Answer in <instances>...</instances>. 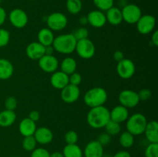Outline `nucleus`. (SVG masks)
Returning a JSON list of instances; mask_svg holds the SVG:
<instances>
[{
	"label": "nucleus",
	"mask_w": 158,
	"mask_h": 157,
	"mask_svg": "<svg viewBox=\"0 0 158 157\" xmlns=\"http://www.w3.org/2000/svg\"><path fill=\"white\" fill-rule=\"evenodd\" d=\"M10 41V32L6 29L0 28V48L7 46Z\"/></svg>",
	"instance_id": "f704fd0d"
},
{
	"label": "nucleus",
	"mask_w": 158,
	"mask_h": 157,
	"mask_svg": "<svg viewBox=\"0 0 158 157\" xmlns=\"http://www.w3.org/2000/svg\"><path fill=\"white\" fill-rule=\"evenodd\" d=\"M77 40L73 33L62 34L55 37L52 42L54 50L60 54L69 55L75 51Z\"/></svg>",
	"instance_id": "f03ea898"
},
{
	"label": "nucleus",
	"mask_w": 158,
	"mask_h": 157,
	"mask_svg": "<svg viewBox=\"0 0 158 157\" xmlns=\"http://www.w3.org/2000/svg\"><path fill=\"white\" fill-rule=\"evenodd\" d=\"M82 83V76L80 73L75 72L69 75V83L79 86V85Z\"/></svg>",
	"instance_id": "58836bf2"
},
{
	"label": "nucleus",
	"mask_w": 158,
	"mask_h": 157,
	"mask_svg": "<svg viewBox=\"0 0 158 157\" xmlns=\"http://www.w3.org/2000/svg\"><path fill=\"white\" fill-rule=\"evenodd\" d=\"M61 99L64 103L72 104L77 102L80 96V89L79 86L68 84L66 87L61 89Z\"/></svg>",
	"instance_id": "ddd939ff"
},
{
	"label": "nucleus",
	"mask_w": 158,
	"mask_h": 157,
	"mask_svg": "<svg viewBox=\"0 0 158 157\" xmlns=\"http://www.w3.org/2000/svg\"><path fill=\"white\" fill-rule=\"evenodd\" d=\"M151 42L154 46H158V31L154 30L151 35Z\"/></svg>",
	"instance_id": "49530a36"
},
{
	"label": "nucleus",
	"mask_w": 158,
	"mask_h": 157,
	"mask_svg": "<svg viewBox=\"0 0 158 157\" xmlns=\"http://www.w3.org/2000/svg\"><path fill=\"white\" fill-rule=\"evenodd\" d=\"M37 143L41 145L49 144L53 140V133L49 128L41 126L36 128L33 135Z\"/></svg>",
	"instance_id": "dca6fc26"
},
{
	"label": "nucleus",
	"mask_w": 158,
	"mask_h": 157,
	"mask_svg": "<svg viewBox=\"0 0 158 157\" xmlns=\"http://www.w3.org/2000/svg\"><path fill=\"white\" fill-rule=\"evenodd\" d=\"M1 2H2V0H0V4H1Z\"/></svg>",
	"instance_id": "603ef678"
},
{
	"label": "nucleus",
	"mask_w": 158,
	"mask_h": 157,
	"mask_svg": "<svg viewBox=\"0 0 158 157\" xmlns=\"http://www.w3.org/2000/svg\"><path fill=\"white\" fill-rule=\"evenodd\" d=\"M118 100L120 105L127 109L136 107L140 101L137 92L131 89H125L121 91L119 94Z\"/></svg>",
	"instance_id": "1a4fd4ad"
},
{
	"label": "nucleus",
	"mask_w": 158,
	"mask_h": 157,
	"mask_svg": "<svg viewBox=\"0 0 158 157\" xmlns=\"http://www.w3.org/2000/svg\"><path fill=\"white\" fill-rule=\"evenodd\" d=\"M145 157H158V143H149L144 151Z\"/></svg>",
	"instance_id": "473e14b6"
},
{
	"label": "nucleus",
	"mask_w": 158,
	"mask_h": 157,
	"mask_svg": "<svg viewBox=\"0 0 158 157\" xmlns=\"http://www.w3.org/2000/svg\"><path fill=\"white\" fill-rule=\"evenodd\" d=\"M60 69L63 72L69 75L75 72L77 69V62L72 57H66L60 63Z\"/></svg>",
	"instance_id": "a878e982"
},
{
	"label": "nucleus",
	"mask_w": 158,
	"mask_h": 157,
	"mask_svg": "<svg viewBox=\"0 0 158 157\" xmlns=\"http://www.w3.org/2000/svg\"><path fill=\"white\" fill-rule=\"evenodd\" d=\"M16 120V114L15 111L5 109L0 112V126L1 127H9L14 124Z\"/></svg>",
	"instance_id": "393cba45"
},
{
	"label": "nucleus",
	"mask_w": 158,
	"mask_h": 157,
	"mask_svg": "<svg viewBox=\"0 0 158 157\" xmlns=\"http://www.w3.org/2000/svg\"><path fill=\"white\" fill-rule=\"evenodd\" d=\"M30 157H50V153L44 148H35L32 151Z\"/></svg>",
	"instance_id": "4c0bfd02"
},
{
	"label": "nucleus",
	"mask_w": 158,
	"mask_h": 157,
	"mask_svg": "<svg viewBox=\"0 0 158 157\" xmlns=\"http://www.w3.org/2000/svg\"><path fill=\"white\" fill-rule=\"evenodd\" d=\"M18 102L17 99L14 96H9L5 101V107L7 110L15 111V109L17 108Z\"/></svg>",
	"instance_id": "e433bc0d"
},
{
	"label": "nucleus",
	"mask_w": 158,
	"mask_h": 157,
	"mask_svg": "<svg viewBox=\"0 0 158 157\" xmlns=\"http://www.w3.org/2000/svg\"><path fill=\"white\" fill-rule=\"evenodd\" d=\"M107 99V92L103 88L94 87L86 91L83 97V101L89 108H94L104 106Z\"/></svg>",
	"instance_id": "7ed1b4c3"
},
{
	"label": "nucleus",
	"mask_w": 158,
	"mask_h": 157,
	"mask_svg": "<svg viewBox=\"0 0 158 157\" xmlns=\"http://www.w3.org/2000/svg\"><path fill=\"white\" fill-rule=\"evenodd\" d=\"M112 157H131V153L127 150H120L114 154Z\"/></svg>",
	"instance_id": "a18cd8bd"
},
{
	"label": "nucleus",
	"mask_w": 158,
	"mask_h": 157,
	"mask_svg": "<svg viewBox=\"0 0 158 157\" xmlns=\"http://www.w3.org/2000/svg\"><path fill=\"white\" fill-rule=\"evenodd\" d=\"M136 72V66L134 62L130 58H123L117 62V72L123 79H129L134 76Z\"/></svg>",
	"instance_id": "9d476101"
},
{
	"label": "nucleus",
	"mask_w": 158,
	"mask_h": 157,
	"mask_svg": "<svg viewBox=\"0 0 158 157\" xmlns=\"http://www.w3.org/2000/svg\"><path fill=\"white\" fill-rule=\"evenodd\" d=\"M39 67L45 72L53 73L57 71L60 62L59 60L53 55H44L38 60Z\"/></svg>",
	"instance_id": "f8f14e48"
},
{
	"label": "nucleus",
	"mask_w": 158,
	"mask_h": 157,
	"mask_svg": "<svg viewBox=\"0 0 158 157\" xmlns=\"http://www.w3.org/2000/svg\"><path fill=\"white\" fill-rule=\"evenodd\" d=\"M75 51L80 58L83 59H89L95 55L96 47L94 43L87 38L77 41Z\"/></svg>",
	"instance_id": "423d86ee"
},
{
	"label": "nucleus",
	"mask_w": 158,
	"mask_h": 157,
	"mask_svg": "<svg viewBox=\"0 0 158 157\" xmlns=\"http://www.w3.org/2000/svg\"><path fill=\"white\" fill-rule=\"evenodd\" d=\"M102 157H112L111 155H103Z\"/></svg>",
	"instance_id": "3c124183"
},
{
	"label": "nucleus",
	"mask_w": 158,
	"mask_h": 157,
	"mask_svg": "<svg viewBox=\"0 0 158 157\" xmlns=\"http://www.w3.org/2000/svg\"><path fill=\"white\" fill-rule=\"evenodd\" d=\"M50 84L56 89H63L69 84V75L62 71H56L50 77Z\"/></svg>",
	"instance_id": "a211bd4d"
},
{
	"label": "nucleus",
	"mask_w": 158,
	"mask_h": 157,
	"mask_svg": "<svg viewBox=\"0 0 158 157\" xmlns=\"http://www.w3.org/2000/svg\"><path fill=\"white\" fill-rule=\"evenodd\" d=\"M14 72L13 65L9 60L0 58V80L9 79Z\"/></svg>",
	"instance_id": "5701e85b"
},
{
	"label": "nucleus",
	"mask_w": 158,
	"mask_h": 157,
	"mask_svg": "<svg viewBox=\"0 0 158 157\" xmlns=\"http://www.w3.org/2000/svg\"><path fill=\"white\" fill-rule=\"evenodd\" d=\"M88 20V24L94 28H102L106 24V18L105 13L102 11L93 10L89 12L86 15Z\"/></svg>",
	"instance_id": "2eb2a0df"
},
{
	"label": "nucleus",
	"mask_w": 158,
	"mask_h": 157,
	"mask_svg": "<svg viewBox=\"0 0 158 157\" xmlns=\"http://www.w3.org/2000/svg\"><path fill=\"white\" fill-rule=\"evenodd\" d=\"M50 157H64L63 152H54L50 154Z\"/></svg>",
	"instance_id": "8fccbe9b"
},
{
	"label": "nucleus",
	"mask_w": 158,
	"mask_h": 157,
	"mask_svg": "<svg viewBox=\"0 0 158 157\" xmlns=\"http://www.w3.org/2000/svg\"><path fill=\"white\" fill-rule=\"evenodd\" d=\"M46 24L47 28L52 32H59L63 30L67 26L68 18L66 15L62 12H52L47 16Z\"/></svg>",
	"instance_id": "39448f33"
},
{
	"label": "nucleus",
	"mask_w": 158,
	"mask_h": 157,
	"mask_svg": "<svg viewBox=\"0 0 158 157\" xmlns=\"http://www.w3.org/2000/svg\"><path fill=\"white\" fill-rule=\"evenodd\" d=\"M150 143H158V123L156 120L148 122L144 132Z\"/></svg>",
	"instance_id": "4be33fe9"
},
{
	"label": "nucleus",
	"mask_w": 158,
	"mask_h": 157,
	"mask_svg": "<svg viewBox=\"0 0 158 157\" xmlns=\"http://www.w3.org/2000/svg\"><path fill=\"white\" fill-rule=\"evenodd\" d=\"M29 1H35V0H29Z\"/></svg>",
	"instance_id": "864d4df0"
},
{
	"label": "nucleus",
	"mask_w": 158,
	"mask_h": 157,
	"mask_svg": "<svg viewBox=\"0 0 158 157\" xmlns=\"http://www.w3.org/2000/svg\"><path fill=\"white\" fill-rule=\"evenodd\" d=\"M6 18H7V13L6 11L3 9L2 7L0 6V27L2 26L6 22Z\"/></svg>",
	"instance_id": "c03bdc74"
},
{
	"label": "nucleus",
	"mask_w": 158,
	"mask_h": 157,
	"mask_svg": "<svg viewBox=\"0 0 158 157\" xmlns=\"http://www.w3.org/2000/svg\"><path fill=\"white\" fill-rule=\"evenodd\" d=\"M126 122L127 131L135 136L144 132L148 121L143 114L137 112L128 117Z\"/></svg>",
	"instance_id": "20e7f679"
},
{
	"label": "nucleus",
	"mask_w": 158,
	"mask_h": 157,
	"mask_svg": "<svg viewBox=\"0 0 158 157\" xmlns=\"http://www.w3.org/2000/svg\"><path fill=\"white\" fill-rule=\"evenodd\" d=\"M137 30L141 35H148L154 31L156 26V18L152 15H142L136 23Z\"/></svg>",
	"instance_id": "6e6552de"
},
{
	"label": "nucleus",
	"mask_w": 158,
	"mask_h": 157,
	"mask_svg": "<svg viewBox=\"0 0 158 157\" xmlns=\"http://www.w3.org/2000/svg\"><path fill=\"white\" fill-rule=\"evenodd\" d=\"M54 49L52 46H46V49H45V55H52L54 52Z\"/></svg>",
	"instance_id": "de8ad7c7"
},
{
	"label": "nucleus",
	"mask_w": 158,
	"mask_h": 157,
	"mask_svg": "<svg viewBox=\"0 0 158 157\" xmlns=\"http://www.w3.org/2000/svg\"><path fill=\"white\" fill-rule=\"evenodd\" d=\"M105 15H106V22H109L112 26H119L123 22L121 9L115 6H113L106 11Z\"/></svg>",
	"instance_id": "aec40b11"
},
{
	"label": "nucleus",
	"mask_w": 158,
	"mask_h": 157,
	"mask_svg": "<svg viewBox=\"0 0 158 157\" xmlns=\"http://www.w3.org/2000/svg\"><path fill=\"white\" fill-rule=\"evenodd\" d=\"M97 141H98L102 146H105L110 143L111 136L109 135V134H107L106 132H103V133H101L100 135H99Z\"/></svg>",
	"instance_id": "a19ab883"
},
{
	"label": "nucleus",
	"mask_w": 158,
	"mask_h": 157,
	"mask_svg": "<svg viewBox=\"0 0 158 157\" xmlns=\"http://www.w3.org/2000/svg\"><path fill=\"white\" fill-rule=\"evenodd\" d=\"M64 139L66 144H77L79 139L78 134L76 131L69 130L65 134Z\"/></svg>",
	"instance_id": "72a5a7b5"
},
{
	"label": "nucleus",
	"mask_w": 158,
	"mask_h": 157,
	"mask_svg": "<svg viewBox=\"0 0 158 157\" xmlns=\"http://www.w3.org/2000/svg\"><path fill=\"white\" fill-rule=\"evenodd\" d=\"M120 145L124 149H129L134 144V136L127 131L123 132L119 137Z\"/></svg>",
	"instance_id": "cd10ccee"
},
{
	"label": "nucleus",
	"mask_w": 158,
	"mask_h": 157,
	"mask_svg": "<svg viewBox=\"0 0 158 157\" xmlns=\"http://www.w3.org/2000/svg\"><path fill=\"white\" fill-rule=\"evenodd\" d=\"M110 120V110L104 106L90 108L86 115L88 125L93 129H99L104 128Z\"/></svg>",
	"instance_id": "f257e3e1"
},
{
	"label": "nucleus",
	"mask_w": 158,
	"mask_h": 157,
	"mask_svg": "<svg viewBox=\"0 0 158 157\" xmlns=\"http://www.w3.org/2000/svg\"><path fill=\"white\" fill-rule=\"evenodd\" d=\"M113 58L115 60L116 62H120L121 61L122 59L124 58V55H123V52L120 50H117L114 52L113 54Z\"/></svg>",
	"instance_id": "37998d69"
},
{
	"label": "nucleus",
	"mask_w": 158,
	"mask_h": 157,
	"mask_svg": "<svg viewBox=\"0 0 158 157\" xmlns=\"http://www.w3.org/2000/svg\"><path fill=\"white\" fill-rule=\"evenodd\" d=\"M83 152L85 157H102L103 155V146L97 140H93L86 144Z\"/></svg>",
	"instance_id": "f3484780"
},
{
	"label": "nucleus",
	"mask_w": 158,
	"mask_h": 157,
	"mask_svg": "<svg viewBox=\"0 0 158 157\" xmlns=\"http://www.w3.org/2000/svg\"><path fill=\"white\" fill-rule=\"evenodd\" d=\"M73 34L76 39L78 41V40L87 38L88 36H89V31H88V29H86V28H85L84 26H82V27L77 29V30L75 31V32Z\"/></svg>",
	"instance_id": "c9c22d12"
},
{
	"label": "nucleus",
	"mask_w": 158,
	"mask_h": 157,
	"mask_svg": "<svg viewBox=\"0 0 158 157\" xmlns=\"http://www.w3.org/2000/svg\"><path fill=\"white\" fill-rule=\"evenodd\" d=\"M138 96L140 100H142V101H146V100H148L152 95V92L149 89H142L139 91L138 92Z\"/></svg>",
	"instance_id": "ea45409f"
},
{
	"label": "nucleus",
	"mask_w": 158,
	"mask_h": 157,
	"mask_svg": "<svg viewBox=\"0 0 158 157\" xmlns=\"http://www.w3.org/2000/svg\"><path fill=\"white\" fill-rule=\"evenodd\" d=\"M36 124L30 119L25 118L22 120L19 125V131L23 137L33 135L36 129Z\"/></svg>",
	"instance_id": "412c9836"
},
{
	"label": "nucleus",
	"mask_w": 158,
	"mask_h": 157,
	"mask_svg": "<svg viewBox=\"0 0 158 157\" xmlns=\"http://www.w3.org/2000/svg\"><path fill=\"white\" fill-rule=\"evenodd\" d=\"M55 38L53 32L49 29V28H43L40 29L37 35V39L38 42L42 44L43 46H52L53 40Z\"/></svg>",
	"instance_id": "b1692460"
},
{
	"label": "nucleus",
	"mask_w": 158,
	"mask_h": 157,
	"mask_svg": "<svg viewBox=\"0 0 158 157\" xmlns=\"http://www.w3.org/2000/svg\"><path fill=\"white\" fill-rule=\"evenodd\" d=\"M110 120H113L114 122H117L118 123H124L127 121L129 115V110L127 108L118 105L113 108L110 111Z\"/></svg>",
	"instance_id": "6ab92c4d"
},
{
	"label": "nucleus",
	"mask_w": 158,
	"mask_h": 157,
	"mask_svg": "<svg viewBox=\"0 0 158 157\" xmlns=\"http://www.w3.org/2000/svg\"><path fill=\"white\" fill-rule=\"evenodd\" d=\"M123 21L130 25L136 24L142 15L141 9L137 5L127 4L122 9Z\"/></svg>",
	"instance_id": "0eeeda50"
},
{
	"label": "nucleus",
	"mask_w": 158,
	"mask_h": 157,
	"mask_svg": "<svg viewBox=\"0 0 158 157\" xmlns=\"http://www.w3.org/2000/svg\"><path fill=\"white\" fill-rule=\"evenodd\" d=\"M104 128L106 133L109 134L110 136L118 135V134L120 133V131H121V127H120V123L113 121V120H110L106 123V126H104Z\"/></svg>",
	"instance_id": "c756f323"
},
{
	"label": "nucleus",
	"mask_w": 158,
	"mask_h": 157,
	"mask_svg": "<svg viewBox=\"0 0 158 157\" xmlns=\"http://www.w3.org/2000/svg\"><path fill=\"white\" fill-rule=\"evenodd\" d=\"M66 7L68 12L72 15L80 13L83 8L81 0H66Z\"/></svg>",
	"instance_id": "c85d7f7f"
},
{
	"label": "nucleus",
	"mask_w": 158,
	"mask_h": 157,
	"mask_svg": "<svg viewBox=\"0 0 158 157\" xmlns=\"http://www.w3.org/2000/svg\"><path fill=\"white\" fill-rule=\"evenodd\" d=\"M64 157H83V152L77 144H66L63 149Z\"/></svg>",
	"instance_id": "bb28decb"
},
{
	"label": "nucleus",
	"mask_w": 158,
	"mask_h": 157,
	"mask_svg": "<svg viewBox=\"0 0 158 157\" xmlns=\"http://www.w3.org/2000/svg\"><path fill=\"white\" fill-rule=\"evenodd\" d=\"M28 118L30 119L32 121L36 123V122H38L39 120H40V113L38 112V111L33 110V111H32V112H30V113L29 114V116H28Z\"/></svg>",
	"instance_id": "79ce46f5"
},
{
	"label": "nucleus",
	"mask_w": 158,
	"mask_h": 157,
	"mask_svg": "<svg viewBox=\"0 0 158 157\" xmlns=\"http://www.w3.org/2000/svg\"><path fill=\"white\" fill-rule=\"evenodd\" d=\"M37 142L35 139L33 135H29V136L24 137L22 143V146L23 149L27 152H32L36 148Z\"/></svg>",
	"instance_id": "7c9ffc66"
},
{
	"label": "nucleus",
	"mask_w": 158,
	"mask_h": 157,
	"mask_svg": "<svg viewBox=\"0 0 158 157\" xmlns=\"http://www.w3.org/2000/svg\"><path fill=\"white\" fill-rule=\"evenodd\" d=\"M94 4L97 9L102 12H106L114 6V0H93Z\"/></svg>",
	"instance_id": "2f4dec72"
},
{
	"label": "nucleus",
	"mask_w": 158,
	"mask_h": 157,
	"mask_svg": "<svg viewBox=\"0 0 158 157\" xmlns=\"http://www.w3.org/2000/svg\"><path fill=\"white\" fill-rule=\"evenodd\" d=\"M12 157H19V156H12Z\"/></svg>",
	"instance_id": "5fc2aeb1"
},
{
	"label": "nucleus",
	"mask_w": 158,
	"mask_h": 157,
	"mask_svg": "<svg viewBox=\"0 0 158 157\" xmlns=\"http://www.w3.org/2000/svg\"><path fill=\"white\" fill-rule=\"evenodd\" d=\"M79 22H80V25H81L82 26H85L88 24V20H87V18H86V16L80 17Z\"/></svg>",
	"instance_id": "09e8293b"
},
{
	"label": "nucleus",
	"mask_w": 158,
	"mask_h": 157,
	"mask_svg": "<svg viewBox=\"0 0 158 157\" xmlns=\"http://www.w3.org/2000/svg\"><path fill=\"white\" fill-rule=\"evenodd\" d=\"M45 49H46V47L40 44V42H32L26 46V55L31 60L38 61L41 57L45 55Z\"/></svg>",
	"instance_id": "4468645a"
},
{
	"label": "nucleus",
	"mask_w": 158,
	"mask_h": 157,
	"mask_svg": "<svg viewBox=\"0 0 158 157\" xmlns=\"http://www.w3.org/2000/svg\"><path fill=\"white\" fill-rule=\"evenodd\" d=\"M9 19L11 24L16 29H23L29 22L27 13L22 9H14L9 15Z\"/></svg>",
	"instance_id": "9b49d317"
}]
</instances>
